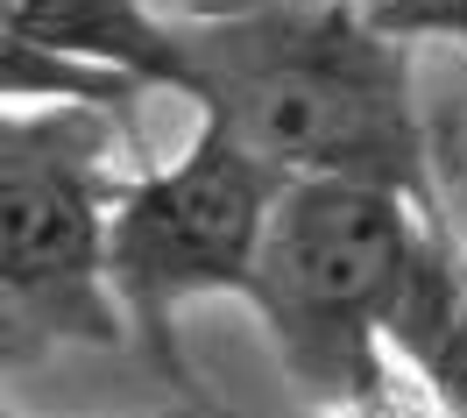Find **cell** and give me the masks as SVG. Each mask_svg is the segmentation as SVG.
Returning <instances> with one entry per match:
<instances>
[{
	"mask_svg": "<svg viewBox=\"0 0 467 418\" xmlns=\"http://www.w3.org/2000/svg\"><path fill=\"white\" fill-rule=\"evenodd\" d=\"M255 312L305 397L368 404L389 376V340L404 361L432 355L461 319V284L418 220V192L376 178H291L269 213Z\"/></svg>",
	"mask_w": 467,
	"mask_h": 418,
	"instance_id": "cell-1",
	"label": "cell"
},
{
	"mask_svg": "<svg viewBox=\"0 0 467 418\" xmlns=\"http://www.w3.org/2000/svg\"><path fill=\"white\" fill-rule=\"evenodd\" d=\"M192 29V99L227 120L284 178H376L418 192L425 135L410 92V36L368 0H319Z\"/></svg>",
	"mask_w": 467,
	"mask_h": 418,
	"instance_id": "cell-2",
	"label": "cell"
},
{
	"mask_svg": "<svg viewBox=\"0 0 467 418\" xmlns=\"http://www.w3.org/2000/svg\"><path fill=\"white\" fill-rule=\"evenodd\" d=\"M7 206V348L15 361L86 340L114 348L128 312L114 298V206L128 178L107 171V120L92 99H15L0 142Z\"/></svg>",
	"mask_w": 467,
	"mask_h": 418,
	"instance_id": "cell-3",
	"label": "cell"
},
{
	"mask_svg": "<svg viewBox=\"0 0 467 418\" xmlns=\"http://www.w3.org/2000/svg\"><path fill=\"white\" fill-rule=\"evenodd\" d=\"M284 171L263 163L227 120L199 114V135L177 163L128 178L114 206V298L128 327H142L171 361V319L192 298H255L269 213L284 199Z\"/></svg>",
	"mask_w": 467,
	"mask_h": 418,
	"instance_id": "cell-4",
	"label": "cell"
},
{
	"mask_svg": "<svg viewBox=\"0 0 467 418\" xmlns=\"http://www.w3.org/2000/svg\"><path fill=\"white\" fill-rule=\"evenodd\" d=\"M86 71L114 86H163L192 99V29L142 0H7V92L50 78L57 99H92Z\"/></svg>",
	"mask_w": 467,
	"mask_h": 418,
	"instance_id": "cell-5",
	"label": "cell"
},
{
	"mask_svg": "<svg viewBox=\"0 0 467 418\" xmlns=\"http://www.w3.org/2000/svg\"><path fill=\"white\" fill-rule=\"evenodd\" d=\"M382 29L397 36H446V43H467V0H368Z\"/></svg>",
	"mask_w": 467,
	"mask_h": 418,
	"instance_id": "cell-6",
	"label": "cell"
},
{
	"mask_svg": "<svg viewBox=\"0 0 467 418\" xmlns=\"http://www.w3.org/2000/svg\"><path fill=\"white\" fill-rule=\"evenodd\" d=\"M276 7H319V0H184L192 22H234V15H276Z\"/></svg>",
	"mask_w": 467,
	"mask_h": 418,
	"instance_id": "cell-7",
	"label": "cell"
},
{
	"mask_svg": "<svg viewBox=\"0 0 467 418\" xmlns=\"http://www.w3.org/2000/svg\"><path fill=\"white\" fill-rule=\"evenodd\" d=\"M142 418H192V412H177V404H171V412H142Z\"/></svg>",
	"mask_w": 467,
	"mask_h": 418,
	"instance_id": "cell-8",
	"label": "cell"
}]
</instances>
